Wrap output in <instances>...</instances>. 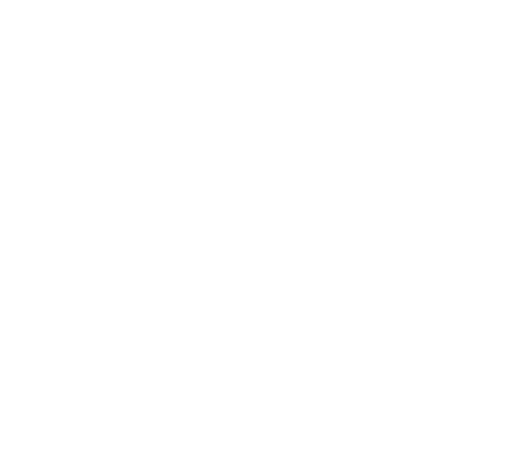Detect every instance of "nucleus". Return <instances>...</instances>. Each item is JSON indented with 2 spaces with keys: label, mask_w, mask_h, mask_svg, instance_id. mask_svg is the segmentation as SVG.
Segmentation results:
<instances>
[]
</instances>
